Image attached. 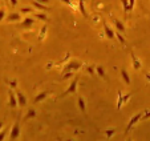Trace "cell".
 Listing matches in <instances>:
<instances>
[{"label": "cell", "instance_id": "8", "mask_svg": "<svg viewBox=\"0 0 150 141\" xmlns=\"http://www.w3.org/2000/svg\"><path fill=\"white\" fill-rule=\"evenodd\" d=\"M130 56H132V63H133V68L136 70H138V69H141L142 68V64H141V61H139L138 59H137V56L134 55V52L130 49Z\"/></svg>", "mask_w": 150, "mask_h": 141}, {"label": "cell", "instance_id": "33", "mask_svg": "<svg viewBox=\"0 0 150 141\" xmlns=\"http://www.w3.org/2000/svg\"><path fill=\"white\" fill-rule=\"evenodd\" d=\"M60 1L65 3L67 6H69V7H74V6H73V3H72V0H60Z\"/></svg>", "mask_w": 150, "mask_h": 141}, {"label": "cell", "instance_id": "1", "mask_svg": "<svg viewBox=\"0 0 150 141\" xmlns=\"http://www.w3.org/2000/svg\"><path fill=\"white\" fill-rule=\"evenodd\" d=\"M82 65L84 64H82V61H80V60H71V61L65 63L64 68H62V73H64V72H68V70L76 72V70H79Z\"/></svg>", "mask_w": 150, "mask_h": 141}, {"label": "cell", "instance_id": "10", "mask_svg": "<svg viewBox=\"0 0 150 141\" xmlns=\"http://www.w3.org/2000/svg\"><path fill=\"white\" fill-rule=\"evenodd\" d=\"M49 92H41L39 93V95H36V97L33 99V104H39V103H41L42 100H45L47 97H48Z\"/></svg>", "mask_w": 150, "mask_h": 141}, {"label": "cell", "instance_id": "4", "mask_svg": "<svg viewBox=\"0 0 150 141\" xmlns=\"http://www.w3.org/2000/svg\"><path fill=\"white\" fill-rule=\"evenodd\" d=\"M19 136H20V122H19V120H17V121L13 124V127H12V129H11V135H9V140H11V141L17 140V138H19Z\"/></svg>", "mask_w": 150, "mask_h": 141}, {"label": "cell", "instance_id": "12", "mask_svg": "<svg viewBox=\"0 0 150 141\" xmlns=\"http://www.w3.org/2000/svg\"><path fill=\"white\" fill-rule=\"evenodd\" d=\"M77 104H79V108L81 109L82 115L86 116V104H85V99H84V97H79V99H77Z\"/></svg>", "mask_w": 150, "mask_h": 141}, {"label": "cell", "instance_id": "28", "mask_svg": "<svg viewBox=\"0 0 150 141\" xmlns=\"http://www.w3.org/2000/svg\"><path fill=\"white\" fill-rule=\"evenodd\" d=\"M134 4H136V0H129V12L133 11Z\"/></svg>", "mask_w": 150, "mask_h": 141}, {"label": "cell", "instance_id": "11", "mask_svg": "<svg viewBox=\"0 0 150 141\" xmlns=\"http://www.w3.org/2000/svg\"><path fill=\"white\" fill-rule=\"evenodd\" d=\"M16 97H17V104H19L21 108L25 107V105H27V99H25V96H24L23 93H21V92H17L16 93Z\"/></svg>", "mask_w": 150, "mask_h": 141}, {"label": "cell", "instance_id": "31", "mask_svg": "<svg viewBox=\"0 0 150 141\" xmlns=\"http://www.w3.org/2000/svg\"><path fill=\"white\" fill-rule=\"evenodd\" d=\"M8 84H9V87H11L12 89H15V88L17 87V81H16V80H13V81H9Z\"/></svg>", "mask_w": 150, "mask_h": 141}, {"label": "cell", "instance_id": "35", "mask_svg": "<svg viewBox=\"0 0 150 141\" xmlns=\"http://www.w3.org/2000/svg\"><path fill=\"white\" fill-rule=\"evenodd\" d=\"M9 3L12 4V7H16V4H17V0H9Z\"/></svg>", "mask_w": 150, "mask_h": 141}, {"label": "cell", "instance_id": "24", "mask_svg": "<svg viewBox=\"0 0 150 141\" xmlns=\"http://www.w3.org/2000/svg\"><path fill=\"white\" fill-rule=\"evenodd\" d=\"M31 12H33V8H31V7H23V8L20 9V14H31Z\"/></svg>", "mask_w": 150, "mask_h": 141}, {"label": "cell", "instance_id": "21", "mask_svg": "<svg viewBox=\"0 0 150 141\" xmlns=\"http://www.w3.org/2000/svg\"><path fill=\"white\" fill-rule=\"evenodd\" d=\"M85 70H86V72H88V73L93 77L94 75H96V65H88V67L85 68Z\"/></svg>", "mask_w": 150, "mask_h": 141}, {"label": "cell", "instance_id": "39", "mask_svg": "<svg viewBox=\"0 0 150 141\" xmlns=\"http://www.w3.org/2000/svg\"><path fill=\"white\" fill-rule=\"evenodd\" d=\"M4 1H6V3H8V1H9V0H4Z\"/></svg>", "mask_w": 150, "mask_h": 141}, {"label": "cell", "instance_id": "23", "mask_svg": "<svg viewBox=\"0 0 150 141\" xmlns=\"http://www.w3.org/2000/svg\"><path fill=\"white\" fill-rule=\"evenodd\" d=\"M116 37L118 39V41H120V44H121V45H125V44H126V41H125V37L122 36L121 32L116 31Z\"/></svg>", "mask_w": 150, "mask_h": 141}, {"label": "cell", "instance_id": "32", "mask_svg": "<svg viewBox=\"0 0 150 141\" xmlns=\"http://www.w3.org/2000/svg\"><path fill=\"white\" fill-rule=\"evenodd\" d=\"M130 96H132L130 93H126V95H124V104H125V103H127L129 100H130Z\"/></svg>", "mask_w": 150, "mask_h": 141}, {"label": "cell", "instance_id": "29", "mask_svg": "<svg viewBox=\"0 0 150 141\" xmlns=\"http://www.w3.org/2000/svg\"><path fill=\"white\" fill-rule=\"evenodd\" d=\"M6 135H7V128H4V129L1 130V132H0V141H3V140H4Z\"/></svg>", "mask_w": 150, "mask_h": 141}, {"label": "cell", "instance_id": "6", "mask_svg": "<svg viewBox=\"0 0 150 141\" xmlns=\"http://www.w3.org/2000/svg\"><path fill=\"white\" fill-rule=\"evenodd\" d=\"M35 24V19L33 17H25L23 19V23H21V28L24 29H31Z\"/></svg>", "mask_w": 150, "mask_h": 141}, {"label": "cell", "instance_id": "13", "mask_svg": "<svg viewBox=\"0 0 150 141\" xmlns=\"http://www.w3.org/2000/svg\"><path fill=\"white\" fill-rule=\"evenodd\" d=\"M21 20V15L17 14V12H12V14H9L8 16H7V21H20Z\"/></svg>", "mask_w": 150, "mask_h": 141}, {"label": "cell", "instance_id": "37", "mask_svg": "<svg viewBox=\"0 0 150 141\" xmlns=\"http://www.w3.org/2000/svg\"><path fill=\"white\" fill-rule=\"evenodd\" d=\"M3 125H4V121H1V120H0V130H1V128H3Z\"/></svg>", "mask_w": 150, "mask_h": 141}, {"label": "cell", "instance_id": "3", "mask_svg": "<svg viewBox=\"0 0 150 141\" xmlns=\"http://www.w3.org/2000/svg\"><path fill=\"white\" fill-rule=\"evenodd\" d=\"M142 115H144V113L139 112V113H137V115H134L133 117H132L130 121H129V124H127V127H126V129H125V135H127V133H129L132 129H133L134 125H136L137 122L139 121V120H142Z\"/></svg>", "mask_w": 150, "mask_h": 141}, {"label": "cell", "instance_id": "19", "mask_svg": "<svg viewBox=\"0 0 150 141\" xmlns=\"http://www.w3.org/2000/svg\"><path fill=\"white\" fill-rule=\"evenodd\" d=\"M45 35H47V26L44 24V26L40 28V32H39V40H40V41L45 37Z\"/></svg>", "mask_w": 150, "mask_h": 141}, {"label": "cell", "instance_id": "15", "mask_svg": "<svg viewBox=\"0 0 150 141\" xmlns=\"http://www.w3.org/2000/svg\"><path fill=\"white\" fill-rule=\"evenodd\" d=\"M121 76H122V80H124L125 84L129 85L132 83V80H130V77H129V73L126 72V69H121Z\"/></svg>", "mask_w": 150, "mask_h": 141}, {"label": "cell", "instance_id": "9", "mask_svg": "<svg viewBox=\"0 0 150 141\" xmlns=\"http://www.w3.org/2000/svg\"><path fill=\"white\" fill-rule=\"evenodd\" d=\"M113 23H114V26H116L117 31L121 32L122 35L126 33V31H125V26H124V23H122L121 20H118V19H113Z\"/></svg>", "mask_w": 150, "mask_h": 141}, {"label": "cell", "instance_id": "17", "mask_svg": "<svg viewBox=\"0 0 150 141\" xmlns=\"http://www.w3.org/2000/svg\"><path fill=\"white\" fill-rule=\"evenodd\" d=\"M79 11L81 12V15L84 17H88V14H86V9H85L84 6V0H79Z\"/></svg>", "mask_w": 150, "mask_h": 141}, {"label": "cell", "instance_id": "18", "mask_svg": "<svg viewBox=\"0 0 150 141\" xmlns=\"http://www.w3.org/2000/svg\"><path fill=\"white\" fill-rule=\"evenodd\" d=\"M116 132H117L116 128H110V129H106L104 133H105V136H106V138H108V140H110V138L113 137V135H114Z\"/></svg>", "mask_w": 150, "mask_h": 141}, {"label": "cell", "instance_id": "30", "mask_svg": "<svg viewBox=\"0 0 150 141\" xmlns=\"http://www.w3.org/2000/svg\"><path fill=\"white\" fill-rule=\"evenodd\" d=\"M4 17H6V9L0 8V21H1V20H4Z\"/></svg>", "mask_w": 150, "mask_h": 141}, {"label": "cell", "instance_id": "7", "mask_svg": "<svg viewBox=\"0 0 150 141\" xmlns=\"http://www.w3.org/2000/svg\"><path fill=\"white\" fill-rule=\"evenodd\" d=\"M8 96H9V105H11L12 108H16L17 105V97H16V93L12 90V88L9 89V92H8Z\"/></svg>", "mask_w": 150, "mask_h": 141}, {"label": "cell", "instance_id": "34", "mask_svg": "<svg viewBox=\"0 0 150 141\" xmlns=\"http://www.w3.org/2000/svg\"><path fill=\"white\" fill-rule=\"evenodd\" d=\"M147 119H150V112H145L142 115V120H147Z\"/></svg>", "mask_w": 150, "mask_h": 141}, {"label": "cell", "instance_id": "5", "mask_svg": "<svg viewBox=\"0 0 150 141\" xmlns=\"http://www.w3.org/2000/svg\"><path fill=\"white\" fill-rule=\"evenodd\" d=\"M104 33L109 40H114V37H116V32H114L105 21H104Z\"/></svg>", "mask_w": 150, "mask_h": 141}, {"label": "cell", "instance_id": "27", "mask_svg": "<svg viewBox=\"0 0 150 141\" xmlns=\"http://www.w3.org/2000/svg\"><path fill=\"white\" fill-rule=\"evenodd\" d=\"M72 76H73V72H71V70H68V72H64V73H62V80L71 79Z\"/></svg>", "mask_w": 150, "mask_h": 141}, {"label": "cell", "instance_id": "22", "mask_svg": "<svg viewBox=\"0 0 150 141\" xmlns=\"http://www.w3.org/2000/svg\"><path fill=\"white\" fill-rule=\"evenodd\" d=\"M96 72H97V75H98L100 77L105 79V70H104V68H102L101 65H96Z\"/></svg>", "mask_w": 150, "mask_h": 141}, {"label": "cell", "instance_id": "16", "mask_svg": "<svg viewBox=\"0 0 150 141\" xmlns=\"http://www.w3.org/2000/svg\"><path fill=\"white\" fill-rule=\"evenodd\" d=\"M122 105H124V93L118 90V100H117V110H121Z\"/></svg>", "mask_w": 150, "mask_h": 141}, {"label": "cell", "instance_id": "36", "mask_svg": "<svg viewBox=\"0 0 150 141\" xmlns=\"http://www.w3.org/2000/svg\"><path fill=\"white\" fill-rule=\"evenodd\" d=\"M39 3H42V4H48V1L49 0H37Z\"/></svg>", "mask_w": 150, "mask_h": 141}, {"label": "cell", "instance_id": "38", "mask_svg": "<svg viewBox=\"0 0 150 141\" xmlns=\"http://www.w3.org/2000/svg\"><path fill=\"white\" fill-rule=\"evenodd\" d=\"M146 79H147V80H149V81H150V75H149V73H146Z\"/></svg>", "mask_w": 150, "mask_h": 141}, {"label": "cell", "instance_id": "2", "mask_svg": "<svg viewBox=\"0 0 150 141\" xmlns=\"http://www.w3.org/2000/svg\"><path fill=\"white\" fill-rule=\"evenodd\" d=\"M77 85H79V76H76V79L72 80V83L69 84V87L67 88V89L64 90L61 95H60L59 99H60V97L69 96V95H76V92H77Z\"/></svg>", "mask_w": 150, "mask_h": 141}, {"label": "cell", "instance_id": "20", "mask_svg": "<svg viewBox=\"0 0 150 141\" xmlns=\"http://www.w3.org/2000/svg\"><path fill=\"white\" fill-rule=\"evenodd\" d=\"M35 116H36V110L33 109V108H31V109L27 112V115H25V117H24V120H29V119H33Z\"/></svg>", "mask_w": 150, "mask_h": 141}, {"label": "cell", "instance_id": "14", "mask_svg": "<svg viewBox=\"0 0 150 141\" xmlns=\"http://www.w3.org/2000/svg\"><path fill=\"white\" fill-rule=\"evenodd\" d=\"M32 7H35V8H37V9H41V11H49V8L45 6V4L39 3L37 0H35V1H32Z\"/></svg>", "mask_w": 150, "mask_h": 141}, {"label": "cell", "instance_id": "25", "mask_svg": "<svg viewBox=\"0 0 150 141\" xmlns=\"http://www.w3.org/2000/svg\"><path fill=\"white\" fill-rule=\"evenodd\" d=\"M122 6H124V12L125 15H127V12H129V3H127V0H121Z\"/></svg>", "mask_w": 150, "mask_h": 141}, {"label": "cell", "instance_id": "26", "mask_svg": "<svg viewBox=\"0 0 150 141\" xmlns=\"http://www.w3.org/2000/svg\"><path fill=\"white\" fill-rule=\"evenodd\" d=\"M35 17H36V19H40V20H44V21L48 20V17H47L45 14H35Z\"/></svg>", "mask_w": 150, "mask_h": 141}]
</instances>
